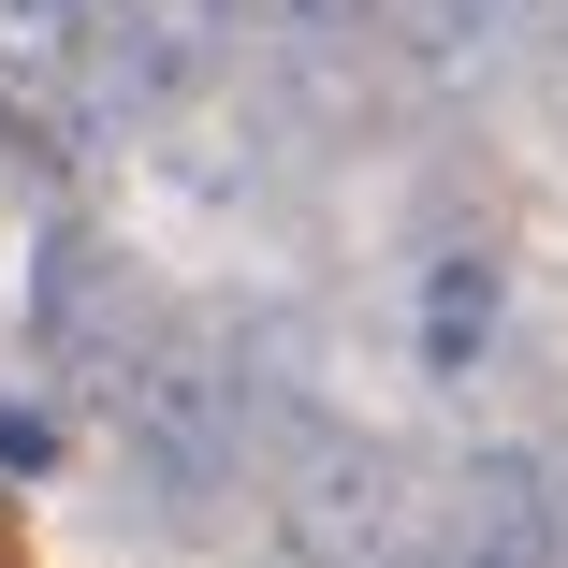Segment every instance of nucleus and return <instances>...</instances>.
<instances>
[{
	"label": "nucleus",
	"instance_id": "obj_1",
	"mask_svg": "<svg viewBox=\"0 0 568 568\" xmlns=\"http://www.w3.org/2000/svg\"><path fill=\"white\" fill-rule=\"evenodd\" d=\"M248 423H263V394H248V365L219 351V335H175V351L118 365V437H132L146 496H219Z\"/></svg>",
	"mask_w": 568,
	"mask_h": 568
},
{
	"label": "nucleus",
	"instance_id": "obj_7",
	"mask_svg": "<svg viewBox=\"0 0 568 568\" xmlns=\"http://www.w3.org/2000/svg\"><path fill=\"white\" fill-rule=\"evenodd\" d=\"M88 30H102V0H0V59L16 73H73Z\"/></svg>",
	"mask_w": 568,
	"mask_h": 568
},
{
	"label": "nucleus",
	"instance_id": "obj_5",
	"mask_svg": "<svg viewBox=\"0 0 568 568\" xmlns=\"http://www.w3.org/2000/svg\"><path fill=\"white\" fill-rule=\"evenodd\" d=\"M365 16H379V44L408 59V73H437V88H467V73H496L539 16H525V0H365Z\"/></svg>",
	"mask_w": 568,
	"mask_h": 568
},
{
	"label": "nucleus",
	"instance_id": "obj_2",
	"mask_svg": "<svg viewBox=\"0 0 568 568\" xmlns=\"http://www.w3.org/2000/svg\"><path fill=\"white\" fill-rule=\"evenodd\" d=\"M423 481L394 467L379 437H335V423H306L292 437V467H277V539L306 554V568H423Z\"/></svg>",
	"mask_w": 568,
	"mask_h": 568
},
{
	"label": "nucleus",
	"instance_id": "obj_4",
	"mask_svg": "<svg viewBox=\"0 0 568 568\" xmlns=\"http://www.w3.org/2000/svg\"><path fill=\"white\" fill-rule=\"evenodd\" d=\"M118 306H132L118 248H102L88 219H59V234H44V263H30V335H44L59 365H118Z\"/></svg>",
	"mask_w": 568,
	"mask_h": 568
},
{
	"label": "nucleus",
	"instance_id": "obj_9",
	"mask_svg": "<svg viewBox=\"0 0 568 568\" xmlns=\"http://www.w3.org/2000/svg\"><path fill=\"white\" fill-rule=\"evenodd\" d=\"M0 161H16V102H0Z\"/></svg>",
	"mask_w": 568,
	"mask_h": 568
},
{
	"label": "nucleus",
	"instance_id": "obj_6",
	"mask_svg": "<svg viewBox=\"0 0 568 568\" xmlns=\"http://www.w3.org/2000/svg\"><path fill=\"white\" fill-rule=\"evenodd\" d=\"M496 306H510V277H496L481 248H437V263H423V292H408L423 365H437V379H467V365L496 351Z\"/></svg>",
	"mask_w": 568,
	"mask_h": 568
},
{
	"label": "nucleus",
	"instance_id": "obj_3",
	"mask_svg": "<svg viewBox=\"0 0 568 568\" xmlns=\"http://www.w3.org/2000/svg\"><path fill=\"white\" fill-rule=\"evenodd\" d=\"M423 568H568V496L539 452H467L423 510Z\"/></svg>",
	"mask_w": 568,
	"mask_h": 568
},
{
	"label": "nucleus",
	"instance_id": "obj_8",
	"mask_svg": "<svg viewBox=\"0 0 568 568\" xmlns=\"http://www.w3.org/2000/svg\"><path fill=\"white\" fill-rule=\"evenodd\" d=\"M0 467H16V481H44V467H59V423H44V408H16V394H0Z\"/></svg>",
	"mask_w": 568,
	"mask_h": 568
}]
</instances>
